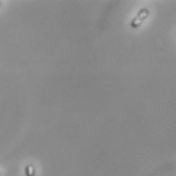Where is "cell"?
<instances>
[{"label":"cell","mask_w":176,"mask_h":176,"mask_svg":"<svg viewBox=\"0 0 176 176\" xmlns=\"http://www.w3.org/2000/svg\"><path fill=\"white\" fill-rule=\"evenodd\" d=\"M149 14H150V11L147 8H143L139 11V13L136 14V17L133 18L131 22V26L133 29H137L139 26L143 25V22L148 18Z\"/></svg>","instance_id":"obj_1"},{"label":"cell","mask_w":176,"mask_h":176,"mask_svg":"<svg viewBox=\"0 0 176 176\" xmlns=\"http://www.w3.org/2000/svg\"><path fill=\"white\" fill-rule=\"evenodd\" d=\"M35 168L32 165V164H29L26 167V176H35Z\"/></svg>","instance_id":"obj_2"},{"label":"cell","mask_w":176,"mask_h":176,"mask_svg":"<svg viewBox=\"0 0 176 176\" xmlns=\"http://www.w3.org/2000/svg\"><path fill=\"white\" fill-rule=\"evenodd\" d=\"M0 3H1V2H0Z\"/></svg>","instance_id":"obj_3"}]
</instances>
